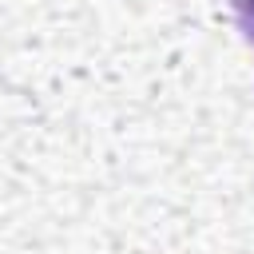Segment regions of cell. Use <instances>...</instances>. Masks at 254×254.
Segmentation results:
<instances>
[{"instance_id": "1", "label": "cell", "mask_w": 254, "mask_h": 254, "mask_svg": "<svg viewBox=\"0 0 254 254\" xmlns=\"http://www.w3.org/2000/svg\"><path fill=\"white\" fill-rule=\"evenodd\" d=\"M230 8H234V20H238L246 44L254 48V0H230Z\"/></svg>"}]
</instances>
